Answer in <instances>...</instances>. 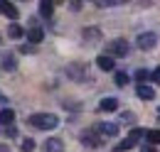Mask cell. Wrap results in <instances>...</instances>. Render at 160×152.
Wrapping results in <instances>:
<instances>
[{"mask_svg":"<svg viewBox=\"0 0 160 152\" xmlns=\"http://www.w3.org/2000/svg\"><path fill=\"white\" fill-rule=\"evenodd\" d=\"M27 123L32 128H37V130H54L59 125V118L54 113H35V115L27 118Z\"/></svg>","mask_w":160,"mask_h":152,"instance_id":"6da1fadb","label":"cell"},{"mask_svg":"<svg viewBox=\"0 0 160 152\" xmlns=\"http://www.w3.org/2000/svg\"><path fill=\"white\" fill-rule=\"evenodd\" d=\"M128 52H131V47H128L126 39H113V42H108V57H126Z\"/></svg>","mask_w":160,"mask_h":152,"instance_id":"7a4b0ae2","label":"cell"},{"mask_svg":"<svg viewBox=\"0 0 160 152\" xmlns=\"http://www.w3.org/2000/svg\"><path fill=\"white\" fill-rule=\"evenodd\" d=\"M136 44H138L140 49H153L155 44H158V35L155 32H143V35H138V39H136Z\"/></svg>","mask_w":160,"mask_h":152,"instance_id":"3957f363","label":"cell"},{"mask_svg":"<svg viewBox=\"0 0 160 152\" xmlns=\"http://www.w3.org/2000/svg\"><path fill=\"white\" fill-rule=\"evenodd\" d=\"M67 76L74 78V81H84L89 74H86V66H84V64H69V66H67Z\"/></svg>","mask_w":160,"mask_h":152,"instance_id":"277c9868","label":"cell"},{"mask_svg":"<svg viewBox=\"0 0 160 152\" xmlns=\"http://www.w3.org/2000/svg\"><path fill=\"white\" fill-rule=\"evenodd\" d=\"M81 142H84L86 147H99L101 137L96 135V130H86V133H81Z\"/></svg>","mask_w":160,"mask_h":152,"instance_id":"5b68a950","label":"cell"},{"mask_svg":"<svg viewBox=\"0 0 160 152\" xmlns=\"http://www.w3.org/2000/svg\"><path fill=\"white\" fill-rule=\"evenodd\" d=\"M42 152H64V142H62L59 137H49L42 145Z\"/></svg>","mask_w":160,"mask_h":152,"instance_id":"8992f818","label":"cell"},{"mask_svg":"<svg viewBox=\"0 0 160 152\" xmlns=\"http://www.w3.org/2000/svg\"><path fill=\"white\" fill-rule=\"evenodd\" d=\"M101 135H106V137H116L118 135V123H99V128H96Z\"/></svg>","mask_w":160,"mask_h":152,"instance_id":"52a82bcc","label":"cell"},{"mask_svg":"<svg viewBox=\"0 0 160 152\" xmlns=\"http://www.w3.org/2000/svg\"><path fill=\"white\" fill-rule=\"evenodd\" d=\"M118 108V101L116 98H101V103H99V111H103V113H111V111H116Z\"/></svg>","mask_w":160,"mask_h":152,"instance_id":"ba28073f","label":"cell"},{"mask_svg":"<svg viewBox=\"0 0 160 152\" xmlns=\"http://www.w3.org/2000/svg\"><path fill=\"white\" fill-rule=\"evenodd\" d=\"M27 39H30V44H40L42 39H44V30H42V27H30Z\"/></svg>","mask_w":160,"mask_h":152,"instance_id":"9c48e42d","label":"cell"},{"mask_svg":"<svg viewBox=\"0 0 160 152\" xmlns=\"http://www.w3.org/2000/svg\"><path fill=\"white\" fill-rule=\"evenodd\" d=\"M136 93H138V98H143V101H153V98H155V91H153L150 86H145V83H138Z\"/></svg>","mask_w":160,"mask_h":152,"instance_id":"30bf717a","label":"cell"},{"mask_svg":"<svg viewBox=\"0 0 160 152\" xmlns=\"http://www.w3.org/2000/svg\"><path fill=\"white\" fill-rule=\"evenodd\" d=\"M12 120H15V111H10V108H2L0 111V125L2 128H10Z\"/></svg>","mask_w":160,"mask_h":152,"instance_id":"8fae6325","label":"cell"},{"mask_svg":"<svg viewBox=\"0 0 160 152\" xmlns=\"http://www.w3.org/2000/svg\"><path fill=\"white\" fill-rule=\"evenodd\" d=\"M81 35H84V42H91V44H94V42H99V39H101V30H96V27H86Z\"/></svg>","mask_w":160,"mask_h":152,"instance_id":"7c38bea8","label":"cell"},{"mask_svg":"<svg viewBox=\"0 0 160 152\" xmlns=\"http://www.w3.org/2000/svg\"><path fill=\"white\" fill-rule=\"evenodd\" d=\"M96 64H99L101 71H113V57H108V54H101L96 59Z\"/></svg>","mask_w":160,"mask_h":152,"instance_id":"4fadbf2b","label":"cell"},{"mask_svg":"<svg viewBox=\"0 0 160 152\" xmlns=\"http://www.w3.org/2000/svg\"><path fill=\"white\" fill-rule=\"evenodd\" d=\"M52 12H54V2L42 0V2H40V15H42V17H52Z\"/></svg>","mask_w":160,"mask_h":152,"instance_id":"5bb4252c","label":"cell"},{"mask_svg":"<svg viewBox=\"0 0 160 152\" xmlns=\"http://www.w3.org/2000/svg\"><path fill=\"white\" fill-rule=\"evenodd\" d=\"M2 15H8L10 20H18L20 12H18V7H15L12 2H2Z\"/></svg>","mask_w":160,"mask_h":152,"instance_id":"9a60e30c","label":"cell"},{"mask_svg":"<svg viewBox=\"0 0 160 152\" xmlns=\"http://www.w3.org/2000/svg\"><path fill=\"white\" fill-rule=\"evenodd\" d=\"M143 137H145V130H140V128H133V130L128 133V137H126V140L136 145V142H138V140H143Z\"/></svg>","mask_w":160,"mask_h":152,"instance_id":"2e32d148","label":"cell"},{"mask_svg":"<svg viewBox=\"0 0 160 152\" xmlns=\"http://www.w3.org/2000/svg\"><path fill=\"white\" fill-rule=\"evenodd\" d=\"M8 35H10L12 39H20L22 37V27L20 25H10V27H8Z\"/></svg>","mask_w":160,"mask_h":152,"instance_id":"e0dca14e","label":"cell"},{"mask_svg":"<svg viewBox=\"0 0 160 152\" xmlns=\"http://www.w3.org/2000/svg\"><path fill=\"white\" fill-rule=\"evenodd\" d=\"M145 140H148L150 145L160 142V130H148V133H145Z\"/></svg>","mask_w":160,"mask_h":152,"instance_id":"ac0fdd59","label":"cell"},{"mask_svg":"<svg viewBox=\"0 0 160 152\" xmlns=\"http://www.w3.org/2000/svg\"><path fill=\"white\" fill-rule=\"evenodd\" d=\"M15 66H18V64H15V59H12V57L2 59V69H5V71H15Z\"/></svg>","mask_w":160,"mask_h":152,"instance_id":"d6986e66","label":"cell"},{"mask_svg":"<svg viewBox=\"0 0 160 152\" xmlns=\"http://www.w3.org/2000/svg\"><path fill=\"white\" fill-rule=\"evenodd\" d=\"M150 71H148V69H138V71H136V81H140V83H143V81H148V78H150Z\"/></svg>","mask_w":160,"mask_h":152,"instance_id":"ffe728a7","label":"cell"},{"mask_svg":"<svg viewBox=\"0 0 160 152\" xmlns=\"http://www.w3.org/2000/svg\"><path fill=\"white\" fill-rule=\"evenodd\" d=\"M128 83V74L126 71H116V86H126Z\"/></svg>","mask_w":160,"mask_h":152,"instance_id":"44dd1931","label":"cell"},{"mask_svg":"<svg viewBox=\"0 0 160 152\" xmlns=\"http://www.w3.org/2000/svg\"><path fill=\"white\" fill-rule=\"evenodd\" d=\"M20 150L22 152H32V150H35V140H30V137H27V140H22Z\"/></svg>","mask_w":160,"mask_h":152,"instance_id":"7402d4cb","label":"cell"},{"mask_svg":"<svg viewBox=\"0 0 160 152\" xmlns=\"http://www.w3.org/2000/svg\"><path fill=\"white\" fill-rule=\"evenodd\" d=\"M133 147V142H128V140H123L121 145H116V152H126V150H131Z\"/></svg>","mask_w":160,"mask_h":152,"instance_id":"603a6c76","label":"cell"},{"mask_svg":"<svg viewBox=\"0 0 160 152\" xmlns=\"http://www.w3.org/2000/svg\"><path fill=\"white\" fill-rule=\"evenodd\" d=\"M96 5H99V7H111V5H121V2L118 0H99Z\"/></svg>","mask_w":160,"mask_h":152,"instance_id":"cb8c5ba5","label":"cell"},{"mask_svg":"<svg viewBox=\"0 0 160 152\" xmlns=\"http://www.w3.org/2000/svg\"><path fill=\"white\" fill-rule=\"evenodd\" d=\"M35 49H37L35 44H22V47H20V52H22V54H32Z\"/></svg>","mask_w":160,"mask_h":152,"instance_id":"d4e9b609","label":"cell"},{"mask_svg":"<svg viewBox=\"0 0 160 152\" xmlns=\"http://www.w3.org/2000/svg\"><path fill=\"white\" fill-rule=\"evenodd\" d=\"M2 135H5V137H15V135H18V130L10 125V128H2Z\"/></svg>","mask_w":160,"mask_h":152,"instance_id":"484cf974","label":"cell"},{"mask_svg":"<svg viewBox=\"0 0 160 152\" xmlns=\"http://www.w3.org/2000/svg\"><path fill=\"white\" fill-rule=\"evenodd\" d=\"M121 120H131V123H133V120H136V115H133V113H123V115H121Z\"/></svg>","mask_w":160,"mask_h":152,"instance_id":"4316f807","label":"cell"},{"mask_svg":"<svg viewBox=\"0 0 160 152\" xmlns=\"http://www.w3.org/2000/svg\"><path fill=\"white\" fill-rule=\"evenodd\" d=\"M153 81H155V83H160V66L153 71Z\"/></svg>","mask_w":160,"mask_h":152,"instance_id":"83f0119b","label":"cell"},{"mask_svg":"<svg viewBox=\"0 0 160 152\" xmlns=\"http://www.w3.org/2000/svg\"><path fill=\"white\" fill-rule=\"evenodd\" d=\"M69 7H72V10H81V2H79V0H74V2H69Z\"/></svg>","mask_w":160,"mask_h":152,"instance_id":"f1b7e54d","label":"cell"},{"mask_svg":"<svg viewBox=\"0 0 160 152\" xmlns=\"http://www.w3.org/2000/svg\"><path fill=\"white\" fill-rule=\"evenodd\" d=\"M140 152H155V147H153V145H143V147H140Z\"/></svg>","mask_w":160,"mask_h":152,"instance_id":"f546056e","label":"cell"},{"mask_svg":"<svg viewBox=\"0 0 160 152\" xmlns=\"http://www.w3.org/2000/svg\"><path fill=\"white\" fill-rule=\"evenodd\" d=\"M0 103H8V98H5L2 93H0Z\"/></svg>","mask_w":160,"mask_h":152,"instance_id":"4dcf8cb0","label":"cell"},{"mask_svg":"<svg viewBox=\"0 0 160 152\" xmlns=\"http://www.w3.org/2000/svg\"><path fill=\"white\" fill-rule=\"evenodd\" d=\"M0 152H8V145H0Z\"/></svg>","mask_w":160,"mask_h":152,"instance_id":"1f68e13d","label":"cell"},{"mask_svg":"<svg viewBox=\"0 0 160 152\" xmlns=\"http://www.w3.org/2000/svg\"><path fill=\"white\" fill-rule=\"evenodd\" d=\"M158 118H160V106H158Z\"/></svg>","mask_w":160,"mask_h":152,"instance_id":"d6a6232c","label":"cell"},{"mask_svg":"<svg viewBox=\"0 0 160 152\" xmlns=\"http://www.w3.org/2000/svg\"><path fill=\"white\" fill-rule=\"evenodd\" d=\"M0 12H2V2H0Z\"/></svg>","mask_w":160,"mask_h":152,"instance_id":"836d02e7","label":"cell"},{"mask_svg":"<svg viewBox=\"0 0 160 152\" xmlns=\"http://www.w3.org/2000/svg\"><path fill=\"white\" fill-rule=\"evenodd\" d=\"M0 42H2V39H0Z\"/></svg>","mask_w":160,"mask_h":152,"instance_id":"e575fe53","label":"cell"}]
</instances>
